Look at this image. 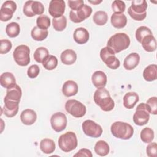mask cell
I'll list each match as a JSON object with an SVG mask.
<instances>
[{"mask_svg": "<svg viewBox=\"0 0 157 157\" xmlns=\"http://www.w3.org/2000/svg\"><path fill=\"white\" fill-rule=\"evenodd\" d=\"M93 99L96 104L99 106L103 111H111L115 107L114 101L111 98L109 91L104 87L98 88L95 91Z\"/></svg>", "mask_w": 157, "mask_h": 157, "instance_id": "1", "label": "cell"}, {"mask_svg": "<svg viewBox=\"0 0 157 157\" xmlns=\"http://www.w3.org/2000/svg\"><path fill=\"white\" fill-rule=\"evenodd\" d=\"M130 42V38L126 33H118L109 38L107 46L110 48L115 53H117L128 48Z\"/></svg>", "mask_w": 157, "mask_h": 157, "instance_id": "2", "label": "cell"}, {"mask_svg": "<svg viewBox=\"0 0 157 157\" xmlns=\"http://www.w3.org/2000/svg\"><path fill=\"white\" fill-rule=\"evenodd\" d=\"M110 131L113 136L123 140L129 139L134 134L132 126L130 124L123 121L113 123L110 127Z\"/></svg>", "mask_w": 157, "mask_h": 157, "instance_id": "3", "label": "cell"}, {"mask_svg": "<svg viewBox=\"0 0 157 157\" xmlns=\"http://www.w3.org/2000/svg\"><path fill=\"white\" fill-rule=\"evenodd\" d=\"M147 2L145 0H134L132 1L128 12L129 16L134 20L142 21L147 17Z\"/></svg>", "mask_w": 157, "mask_h": 157, "instance_id": "4", "label": "cell"}, {"mask_svg": "<svg viewBox=\"0 0 157 157\" xmlns=\"http://www.w3.org/2000/svg\"><path fill=\"white\" fill-rule=\"evenodd\" d=\"M78 145L77 136L74 132L68 131L60 136L58 139L59 148L64 152H70Z\"/></svg>", "mask_w": 157, "mask_h": 157, "instance_id": "5", "label": "cell"}, {"mask_svg": "<svg viewBox=\"0 0 157 157\" xmlns=\"http://www.w3.org/2000/svg\"><path fill=\"white\" fill-rule=\"evenodd\" d=\"M115 55V52L107 46L102 48L100 51V57L102 61L112 69H117L120 66V62Z\"/></svg>", "mask_w": 157, "mask_h": 157, "instance_id": "6", "label": "cell"}, {"mask_svg": "<svg viewBox=\"0 0 157 157\" xmlns=\"http://www.w3.org/2000/svg\"><path fill=\"white\" fill-rule=\"evenodd\" d=\"M29 54V48L26 45H20L15 48L13 52V57L18 65L26 66L30 62Z\"/></svg>", "mask_w": 157, "mask_h": 157, "instance_id": "7", "label": "cell"}, {"mask_svg": "<svg viewBox=\"0 0 157 157\" xmlns=\"http://www.w3.org/2000/svg\"><path fill=\"white\" fill-rule=\"evenodd\" d=\"M65 109L67 113L75 118L83 117L86 112V106L75 99H69L65 104Z\"/></svg>", "mask_w": 157, "mask_h": 157, "instance_id": "8", "label": "cell"}, {"mask_svg": "<svg viewBox=\"0 0 157 157\" xmlns=\"http://www.w3.org/2000/svg\"><path fill=\"white\" fill-rule=\"evenodd\" d=\"M150 119V113L146 103H140L136 108L133 115L134 123L138 126L146 124Z\"/></svg>", "mask_w": 157, "mask_h": 157, "instance_id": "9", "label": "cell"}, {"mask_svg": "<svg viewBox=\"0 0 157 157\" xmlns=\"http://www.w3.org/2000/svg\"><path fill=\"white\" fill-rule=\"evenodd\" d=\"M92 8L90 6L83 4L79 9L77 10H71L70 11V20L74 23H81L90 16L92 13Z\"/></svg>", "mask_w": 157, "mask_h": 157, "instance_id": "10", "label": "cell"}, {"mask_svg": "<svg viewBox=\"0 0 157 157\" xmlns=\"http://www.w3.org/2000/svg\"><path fill=\"white\" fill-rule=\"evenodd\" d=\"M82 129L83 132L88 136L97 138L102 134V127L91 120H86L82 123Z\"/></svg>", "mask_w": 157, "mask_h": 157, "instance_id": "11", "label": "cell"}, {"mask_svg": "<svg viewBox=\"0 0 157 157\" xmlns=\"http://www.w3.org/2000/svg\"><path fill=\"white\" fill-rule=\"evenodd\" d=\"M67 117L64 113L56 112L53 113L50 118V124L52 129L59 132L65 129L67 126Z\"/></svg>", "mask_w": 157, "mask_h": 157, "instance_id": "12", "label": "cell"}, {"mask_svg": "<svg viewBox=\"0 0 157 157\" xmlns=\"http://www.w3.org/2000/svg\"><path fill=\"white\" fill-rule=\"evenodd\" d=\"M17 9V4L13 1H6L1 6L0 9V20L7 21L12 18Z\"/></svg>", "mask_w": 157, "mask_h": 157, "instance_id": "13", "label": "cell"}, {"mask_svg": "<svg viewBox=\"0 0 157 157\" xmlns=\"http://www.w3.org/2000/svg\"><path fill=\"white\" fill-rule=\"evenodd\" d=\"M65 2L63 0H52L50 2L48 12L53 18L63 16L65 11Z\"/></svg>", "mask_w": 157, "mask_h": 157, "instance_id": "14", "label": "cell"}, {"mask_svg": "<svg viewBox=\"0 0 157 157\" xmlns=\"http://www.w3.org/2000/svg\"><path fill=\"white\" fill-rule=\"evenodd\" d=\"M4 105L2 110L4 115L9 118L15 116L17 114L19 109L20 102L12 101L4 97Z\"/></svg>", "mask_w": 157, "mask_h": 157, "instance_id": "15", "label": "cell"}, {"mask_svg": "<svg viewBox=\"0 0 157 157\" xmlns=\"http://www.w3.org/2000/svg\"><path fill=\"white\" fill-rule=\"evenodd\" d=\"M91 81L94 86L97 88H104L106 85L107 77L103 71H97L92 74Z\"/></svg>", "mask_w": 157, "mask_h": 157, "instance_id": "16", "label": "cell"}, {"mask_svg": "<svg viewBox=\"0 0 157 157\" xmlns=\"http://www.w3.org/2000/svg\"><path fill=\"white\" fill-rule=\"evenodd\" d=\"M139 61V55L137 53H131L124 58L123 66L126 70H132L137 66Z\"/></svg>", "mask_w": 157, "mask_h": 157, "instance_id": "17", "label": "cell"}, {"mask_svg": "<svg viewBox=\"0 0 157 157\" xmlns=\"http://www.w3.org/2000/svg\"><path fill=\"white\" fill-rule=\"evenodd\" d=\"M89 33L85 28L80 27L75 29L73 37L75 42L78 44H84L89 40Z\"/></svg>", "mask_w": 157, "mask_h": 157, "instance_id": "18", "label": "cell"}, {"mask_svg": "<svg viewBox=\"0 0 157 157\" xmlns=\"http://www.w3.org/2000/svg\"><path fill=\"white\" fill-rule=\"evenodd\" d=\"M20 120L25 125H31L35 123L37 120V114L32 109H27L22 111L20 115Z\"/></svg>", "mask_w": 157, "mask_h": 157, "instance_id": "19", "label": "cell"}, {"mask_svg": "<svg viewBox=\"0 0 157 157\" xmlns=\"http://www.w3.org/2000/svg\"><path fill=\"white\" fill-rule=\"evenodd\" d=\"M78 91L77 83L73 80H67L64 82L62 87L63 94L66 97H71L75 95Z\"/></svg>", "mask_w": 157, "mask_h": 157, "instance_id": "20", "label": "cell"}, {"mask_svg": "<svg viewBox=\"0 0 157 157\" xmlns=\"http://www.w3.org/2000/svg\"><path fill=\"white\" fill-rule=\"evenodd\" d=\"M110 22L113 27L118 29L123 28L127 24V18L124 13H113L111 16Z\"/></svg>", "mask_w": 157, "mask_h": 157, "instance_id": "21", "label": "cell"}, {"mask_svg": "<svg viewBox=\"0 0 157 157\" xmlns=\"http://www.w3.org/2000/svg\"><path fill=\"white\" fill-rule=\"evenodd\" d=\"M139 101V95L135 92H128L123 97V105L128 109H132Z\"/></svg>", "mask_w": 157, "mask_h": 157, "instance_id": "22", "label": "cell"}, {"mask_svg": "<svg viewBox=\"0 0 157 157\" xmlns=\"http://www.w3.org/2000/svg\"><path fill=\"white\" fill-rule=\"evenodd\" d=\"M22 95L21 88L17 84L7 89L6 95L5 98L17 102H20V98Z\"/></svg>", "mask_w": 157, "mask_h": 157, "instance_id": "23", "label": "cell"}, {"mask_svg": "<svg viewBox=\"0 0 157 157\" xmlns=\"http://www.w3.org/2000/svg\"><path fill=\"white\" fill-rule=\"evenodd\" d=\"M60 58L64 64L71 65L75 62L77 54L72 49H66L61 53Z\"/></svg>", "mask_w": 157, "mask_h": 157, "instance_id": "24", "label": "cell"}, {"mask_svg": "<svg viewBox=\"0 0 157 157\" xmlns=\"http://www.w3.org/2000/svg\"><path fill=\"white\" fill-rule=\"evenodd\" d=\"M144 49L148 52H152L156 49V41L153 34L146 36L141 42Z\"/></svg>", "mask_w": 157, "mask_h": 157, "instance_id": "25", "label": "cell"}, {"mask_svg": "<svg viewBox=\"0 0 157 157\" xmlns=\"http://www.w3.org/2000/svg\"><path fill=\"white\" fill-rule=\"evenodd\" d=\"M0 84L5 88H9L16 84V80L13 74L9 72L2 73L0 76Z\"/></svg>", "mask_w": 157, "mask_h": 157, "instance_id": "26", "label": "cell"}, {"mask_svg": "<svg viewBox=\"0 0 157 157\" xmlns=\"http://www.w3.org/2000/svg\"><path fill=\"white\" fill-rule=\"evenodd\" d=\"M144 78L148 82H152L157 78V66L150 64L145 68L143 71Z\"/></svg>", "mask_w": 157, "mask_h": 157, "instance_id": "27", "label": "cell"}, {"mask_svg": "<svg viewBox=\"0 0 157 157\" xmlns=\"http://www.w3.org/2000/svg\"><path fill=\"white\" fill-rule=\"evenodd\" d=\"M55 144L52 139L45 138L40 142V148L44 153L50 154L55 150Z\"/></svg>", "mask_w": 157, "mask_h": 157, "instance_id": "28", "label": "cell"}, {"mask_svg": "<svg viewBox=\"0 0 157 157\" xmlns=\"http://www.w3.org/2000/svg\"><path fill=\"white\" fill-rule=\"evenodd\" d=\"M94 149L96 153L101 156L107 155L110 151L109 144L102 140H100L96 143Z\"/></svg>", "mask_w": 157, "mask_h": 157, "instance_id": "29", "label": "cell"}, {"mask_svg": "<svg viewBox=\"0 0 157 157\" xmlns=\"http://www.w3.org/2000/svg\"><path fill=\"white\" fill-rule=\"evenodd\" d=\"M48 34L47 29H42L39 27L34 26L31 32L32 38L36 41H42L47 38Z\"/></svg>", "mask_w": 157, "mask_h": 157, "instance_id": "30", "label": "cell"}, {"mask_svg": "<svg viewBox=\"0 0 157 157\" xmlns=\"http://www.w3.org/2000/svg\"><path fill=\"white\" fill-rule=\"evenodd\" d=\"M20 32V25L17 22H11L7 25L6 28V33L7 35L13 38L18 36Z\"/></svg>", "mask_w": 157, "mask_h": 157, "instance_id": "31", "label": "cell"}, {"mask_svg": "<svg viewBox=\"0 0 157 157\" xmlns=\"http://www.w3.org/2000/svg\"><path fill=\"white\" fill-rule=\"evenodd\" d=\"M93 21L99 26L104 25L108 20V15L105 11L98 10L96 12L93 17Z\"/></svg>", "mask_w": 157, "mask_h": 157, "instance_id": "32", "label": "cell"}, {"mask_svg": "<svg viewBox=\"0 0 157 157\" xmlns=\"http://www.w3.org/2000/svg\"><path fill=\"white\" fill-rule=\"evenodd\" d=\"M49 55L48 50L47 48L40 47L37 48L34 53V58L35 61L39 63H42L44 60Z\"/></svg>", "mask_w": 157, "mask_h": 157, "instance_id": "33", "label": "cell"}, {"mask_svg": "<svg viewBox=\"0 0 157 157\" xmlns=\"http://www.w3.org/2000/svg\"><path fill=\"white\" fill-rule=\"evenodd\" d=\"M52 25L55 30L57 31H63L67 25V19L64 15L52 19Z\"/></svg>", "mask_w": 157, "mask_h": 157, "instance_id": "34", "label": "cell"}, {"mask_svg": "<svg viewBox=\"0 0 157 157\" xmlns=\"http://www.w3.org/2000/svg\"><path fill=\"white\" fill-rule=\"evenodd\" d=\"M140 137L143 142L149 144L154 139V131L150 128H145L141 131Z\"/></svg>", "mask_w": 157, "mask_h": 157, "instance_id": "35", "label": "cell"}, {"mask_svg": "<svg viewBox=\"0 0 157 157\" xmlns=\"http://www.w3.org/2000/svg\"><path fill=\"white\" fill-rule=\"evenodd\" d=\"M58 65L57 58L52 55H49L42 62V66L47 70H53Z\"/></svg>", "mask_w": 157, "mask_h": 157, "instance_id": "36", "label": "cell"}, {"mask_svg": "<svg viewBox=\"0 0 157 157\" xmlns=\"http://www.w3.org/2000/svg\"><path fill=\"white\" fill-rule=\"evenodd\" d=\"M150 34H153L151 31L150 30V29L145 26H141L140 27H139L136 31V38L137 39V40L141 43L142 40L143 39V38L144 37H145L146 36L148 35H150Z\"/></svg>", "mask_w": 157, "mask_h": 157, "instance_id": "37", "label": "cell"}, {"mask_svg": "<svg viewBox=\"0 0 157 157\" xmlns=\"http://www.w3.org/2000/svg\"><path fill=\"white\" fill-rule=\"evenodd\" d=\"M37 26L42 29H47L50 26V19L45 15H41L37 18Z\"/></svg>", "mask_w": 157, "mask_h": 157, "instance_id": "38", "label": "cell"}, {"mask_svg": "<svg viewBox=\"0 0 157 157\" xmlns=\"http://www.w3.org/2000/svg\"><path fill=\"white\" fill-rule=\"evenodd\" d=\"M146 104L150 113L153 115L157 114V98L156 96L151 97L149 98L147 100Z\"/></svg>", "mask_w": 157, "mask_h": 157, "instance_id": "39", "label": "cell"}, {"mask_svg": "<svg viewBox=\"0 0 157 157\" xmlns=\"http://www.w3.org/2000/svg\"><path fill=\"white\" fill-rule=\"evenodd\" d=\"M112 10L117 13H123L126 9V4L124 1L120 0H115L112 4Z\"/></svg>", "mask_w": 157, "mask_h": 157, "instance_id": "40", "label": "cell"}, {"mask_svg": "<svg viewBox=\"0 0 157 157\" xmlns=\"http://www.w3.org/2000/svg\"><path fill=\"white\" fill-rule=\"evenodd\" d=\"M31 10L33 13L36 15H42L44 12V6L39 1H33L31 5Z\"/></svg>", "mask_w": 157, "mask_h": 157, "instance_id": "41", "label": "cell"}, {"mask_svg": "<svg viewBox=\"0 0 157 157\" xmlns=\"http://www.w3.org/2000/svg\"><path fill=\"white\" fill-rule=\"evenodd\" d=\"M12 42L7 39H1L0 45V53L6 54L8 53L12 48Z\"/></svg>", "mask_w": 157, "mask_h": 157, "instance_id": "42", "label": "cell"}, {"mask_svg": "<svg viewBox=\"0 0 157 157\" xmlns=\"http://www.w3.org/2000/svg\"><path fill=\"white\" fill-rule=\"evenodd\" d=\"M146 148L147 155L149 157H156L157 155V144L156 142L149 143Z\"/></svg>", "mask_w": 157, "mask_h": 157, "instance_id": "43", "label": "cell"}, {"mask_svg": "<svg viewBox=\"0 0 157 157\" xmlns=\"http://www.w3.org/2000/svg\"><path fill=\"white\" fill-rule=\"evenodd\" d=\"M40 72L39 67L37 64H33L28 69L27 75L31 78H34L37 77Z\"/></svg>", "mask_w": 157, "mask_h": 157, "instance_id": "44", "label": "cell"}, {"mask_svg": "<svg viewBox=\"0 0 157 157\" xmlns=\"http://www.w3.org/2000/svg\"><path fill=\"white\" fill-rule=\"evenodd\" d=\"M33 1H26L24 6H23V13L28 17H32L35 16V15L33 13L32 10H31V5L33 3Z\"/></svg>", "mask_w": 157, "mask_h": 157, "instance_id": "45", "label": "cell"}, {"mask_svg": "<svg viewBox=\"0 0 157 157\" xmlns=\"http://www.w3.org/2000/svg\"><path fill=\"white\" fill-rule=\"evenodd\" d=\"M68 6L72 10H77L79 9L83 4V0H77V1H68Z\"/></svg>", "mask_w": 157, "mask_h": 157, "instance_id": "46", "label": "cell"}, {"mask_svg": "<svg viewBox=\"0 0 157 157\" xmlns=\"http://www.w3.org/2000/svg\"><path fill=\"white\" fill-rule=\"evenodd\" d=\"M74 156H86V157H92L93 155L91 151L87 148H82L78 150V151L75 153Z\"/></svg>", "mask_w": 157, "mask_h": 157, "instance_id": "47", "label": "cell"}, {"mask_svg": "<svg viewBox=\"0 0 157 157\" xmlns=\"http://www.w3.org/2000/svg\"><path fill=\"white\" fill-rule=\"evenodd\" d=\"M89 2L93 4H98L102 2V1H89Z\"/></svg>", "mask_w": 157, "mask_h": 157, "instance_id": "48", "label": "cell"}]
</instances>
